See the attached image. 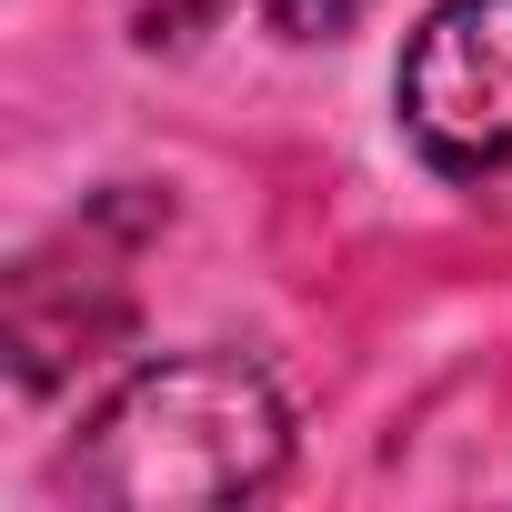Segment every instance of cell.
<instances>
[{
    "instance_id": "3957f363",
    "label": "cell",
    "mask_w": 512,
    "mask_h": 512,
    "mask_svg": "<svg viewBox=\"0 0 512 512\" xmlns=\"http://www.w3.org/2000/svg\"><path fill=\"white\" fill-rule=\"evenodd\" d=\"M121 21L141 51H191L211 21H221V0H121Z\"/></svg>"
},
{
    "instance_id": "6da1fadb",
    "label": "cell",
    "mask_w": 512,
    "mask_h": 512,
    "mask_svg": "<svg viewBox=\"0 0 512 512\" xmlns=\"http://www.w3.org/2000/svg\"><path fill=\"white\" fill-rule=\"evenodd\" d=\"M292 452V412L241 352H171L141 362L81 432L71 482L111 512H201L272 492Z\"/></svg>"
},
{
    "instance_id": "277c9868",
    "label": "cell",
    "mask_w": 512,
    "mask_h": 512,
    "mask_svg": "<svg viewBox=\"0 0 512 512\" xmlns=\"http://www.w3.org/2000/svg\"><path fill=\"white\" fill-rule=\"evenodd\" d=\"M262 11H272L282 41H342V31L372 11V0H262Z\"/></svg>"
},
{
    "instance_id": "7a4b0ae2",
    "label": "cell",
    "mask_w": 512,
    "mask_h": 512,
    "mask_svg": "<svg viewBox=\"0 0 512 512\" xmlns=\"http://www.w3.org/2000/svg\"><path fill=\"white\" fill-rule=\"evenodd\" d=\"M402 131L452 181H512V0H442L402 51Z\"/></svg>"
}]
</instances>
